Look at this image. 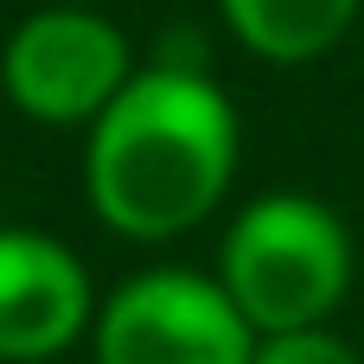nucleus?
<instances>
[{
	"instance_id": "nucleus-1",
	"label": "nucleus",
	"mask_w": 364,
	"mask_h": 364,
	"mask_svg": "<svg viewBox=\"0 0 364 364\" xmlns=\"http://www.w3.org/2000/svg\"><path fill=\"white\" fill-rule=\"evenodd\" d=\"M237 160L243 115L230 90L205 70V51H166L90 122L83 192L115 237L166 243L224 205Z\"/></svg>"
},
{
	"instance_id": "nucleus-2",
	"label": "nucleus",
	"mask_w": 364,
	"mask_h": 364,
	"mask_svg": "<svg viewBox=\"0 0 364 364\" xmlns=\"http://www.w3.org/2000/svg\"><path fill=\"white\" fill-rule=\"evenodd\" d=\"M218 282L256 333L326 326L352 288V230L314 192H262L230 218Z\"/></svg>"
},
{
	"instance_id": "nucleus-3",
	"label": "nucleus",
	"mask_w": 364,
	"mask_h": 364,
	"mask_svg": "<svg viewBox=\"0 0 364 364\" xmlns=\"http://www.w3.org/2000/svg\"><path fill=\"white\" fill-rule=\"evenodd\" d=\"M134 70L128 32L96 0H38L0 45L6 102L45 128H90Z\"/></svg>"
},
{
	"instance_id": "nucleus-4",
	"label": "nucleus",
	"mask_w": 364,
	"mask_h": 364,
	"mask_svg": "<svg viewBox=\"0 0 364 364\" xmlns=\"http://www.w3.org/2000/svg\"><path fill=\"white\" fill-rule=\"evenodd\" d=\"M96 364H250L256 326L224 294L218 275L198 269H147L128 275L96 307Z\"/></svg>"
},
{
	"instance_id": "nucleus-5",
	"label": "nucleus",
	"mask_w": 364,
	"mask_h": 364,
	"mask_svg": "<svg viewBox=\"0 0 364 364\" xmlns=\"http://www.w3.org/2000/svg\"><path fill=\"white\" fill-rule=\"evenodd\" d=\"M96 326V288L70 243L45 230H0V358L38 364Z\"/></svg>"
},
{
	"instance_id": "nucleus-6",
	"label": "nucleus",
	"mask_w": 364,
	"mask_h": 364,
	"mask_svg": "<svg viewBox=\"0 0 364 364\" xmlns=\"http://www.w3.org/2000/svg\"><path fill=\"white\" fill-rule=\"evenodd\" d=\"M364 0H218L230 38L262 64H314L352 26Z\"/></svg>"
},
{
	"instance_id": "nucleus-7",
	"label": "nucleus",
	"mask_w": 364,
	"mask_h": 364,
	"mask_svg": "<svg viewBox=\"0 0 364 364\" xmlns=\"http://www.w3.org/2000/svg\"><path fill=\"white\" fill-rule=\"evenodd\" d=\"M250 364H358V352L333 326H294V333H256Z\"/></svg>"
}]
</instances>
